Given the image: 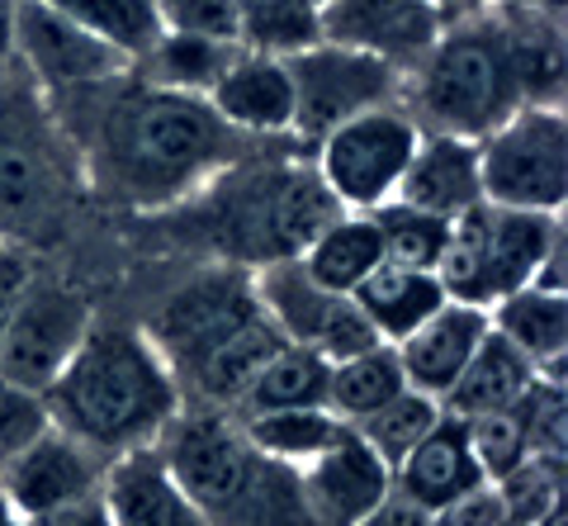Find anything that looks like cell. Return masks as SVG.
<instances>
[{
	"instance_id": "cell-43",
	"label": "cell",
	"mask_w": 568,
	"mask_h": 526,
	"mask_svg": "<svg viewBox=\"0 0 568 526\" xmlns=\"http://www.w3.org/2000/svg\"><path fill=\"white\" fill-rule=\"evenodd\" d=\"M432 6L446 14V24H450V20H465V14H484L493 6H503V0H432Z\"/></svg>"
},
{
	"instance_id": "cell-24",
	"label": "cell",
	"mask_w": 568,
	"mask_h": 526,
	"mask_svg": "<svg viewBox=\"0 0 568 526\" xmlns=\"http://www.w3.org/2000/svg\"><path fill=\"white\" fill-rule=\"evenodd\" d=\"M351 300L361 308V318L375 327V337L394 346L446 304V290H440L436 271H413V266L379 261V266L355 285Z\"/></svg>"
},
{
	"instance_id": "cell-17",
	"label": "cell",
	"mask_w": 568,
	"mask_h": 526,
	"mask_svg": "<svg viewBox=\"0 0 568 526\" xmlns=\"http://www.w3.org/2000/svg\"><path fill=\"white\" fill-rule=\"evenodd\" d=\"M204 100L242 138H290L294 133V77L284 67V58H271V52L237 48Z\"/></svg>"
},
{
	"instance_id": "cell-22",
	"label": "cell",
	"mask_w": 568,
	"mask_h": 526,
	"mask_svg": "<svg viewBox=\"0 0 568 526\" xmlns=\"http://www.w3.org/2000/svg\"><path fill=\"white\" fill-rule=\"evenodd\" d=\"M394 484L403 488L407 498H417L422 507H446L450 498L469 494V488L488 484L484 469L474 461V446H469V427L465 417L455 413H440V423L422 436L413 446V455L394 469Z\"/></svg>"
},
{
	"instance_id": "cell-30",
	"label": "cell",
	"mask_w": 568,
	"mask_h": 526,
	"mask_svg": "<svg viewBox=\"0 0 568 526\" xmlns=\"http://www.w3.org/2000/svg\"><path fill=\"white\" fill-rule=\"evenodd\" d=\"M403 390H407V380H403V365L388 342L361 351V356L332 361V371H327V408L342 417L346 427H355L369 413H379L384 403H394Z\"/></svg>"
},
{
	"instance_id": "cell-6",
	"label": "cell",
	"mask_w": 568,
	"mask_h": 526,
	"mask_svg": "<svg viewBox=\"0 0 568 526\" xmlns=\"http://www.w3.org/2000/svg\"><path fill=\"white\" fill-rule=\"evenodd\" d=\"M403 110L417 119L422 133L484 138L511 110H521V91L507 62V43L497 29V6L484 14H465L440 29V39L407 67Z\"/></svg>"
},
{
	"instance_id": "cell-35",
	"label": "cell",
	"mask_w": 568,
	"mask_h": 526,
	"mask_svg": "<svg viewBox=\"0 0 568 526\" xmlns=\"http://www.w3.org/2000/svg\"><path fill=\"white\" fill-rule=\"evenodd\" d=\"M469 427V446H474V461L484 469V479L497 484L507 479L517 465H526L536 455V442H530V417H526V403L517 408H497V413H478L465 417Z\"/></svg>"
},
{
	"instance_id": "cell-25",
	"label": "cell",
	"mask_w": 568,
	"mask_h": 526,
	"mask_svg": "<svg viewBox=\"0 0 568 526\" xmlns=\"http://www.w3.org/2000/svg\"><path fill=\"white\" fill-rule=\"evenodd\" d=\"M488 327L507 337L526 361H536L545 375H564L568 351V294L559 290H511L488 308Z\"/></svg>"
},
{
	"instance_id": "cell-23",
	"label": "cell",
	"mask_w": 568,
	"mask_h": 526,
	"mask_svg": "<svg viewBox=\"0 0 568 526\" xmlns=\"http://www.w3.org/2000/svg\"><path fill=\"white\" fill-rule=\"evenodd\" d=\"M497 29L521 104H564V14L497 6Z\"/></svg>"
},
{
	"instance_id": "cell-38",
	"label": "cell",
	"mask_w": 568,
	"mask_h": 526,
	"mask_svg": "<svg viewBox=\"0 0 568 526\" xmlns=\"http://www.w3.org/2000/svg\"><path fill=\"white\" fill-rule=\"evenodd\" d=\"M162 33H190V39H223L237 43L233 0H156Z\"/></svg>"
},
{
	"instance_id": "cell-9",
	"label": "cell",
	"mask_w": 568,
	"mask_h": 526,
	"mask_svg": "<svg viewBox=\"0 0 568 526\" xmlns=\"http://www.w3.org/2000/svg\"><path fill=\"white\" fill-rule=\"evenodd\" d=\"M484 200L526 214H564L568 204V119L564 104H521L478 138Z\"/></svg>"
},
{
	"instance_id": "cell-34",
	"label": "cell",
	"mask_w": 568,
	"mask_h": 526,
	"mask_svg": "<svg viewBox=\"0 0 568 526\" xmlns=\"http://www.w3.org/2000/svg\"><path fill=\"white\" fill-rule=\"evenodd\" d=\"M440 413L446 408H440L436 398H426L417 390H403L394 403H384L379 413L361 417V423H355V436H361V442L375 451L388 469H398L407 455H413V446L422 442V436L440 423Z\"/></svg>"
},
{
	"instance_id": "cell-16",
	"label": "cell",
	"mask_w": 568,
	"mask_h": 526,
	"mask_svg": "<svg viewBox=\"0 0 568 526\" xmlns=\"http://www.w3.org/2000/svg\"><path fill=\"white\" fill-rule=\"evenodd\" d=\"M446 14L432 0H327L323 39L355 52H369L388 67H417V58L440 39Z\"/></svg>"
},
{
	"instance_id": "cell-18",
	"label": "cell",
	"mask_w": 568,
	"mask_h": 526,
	"mask_svg": "<svg viewBox=\"0 0 568 526\" xmlns=\"http://www.w3.org/2000/svg\"><path fill=\"white\" fill-rule=\"evenodd\" d=\"M484 337H488V308L446 300L432 318L417 323L403 342H394L407 390L446 403V394L455 390V380L465 375V365L474 361V351L484 346Z\"/></svg>"
},
{
	"instance_id": "cell-7",
	"label": "cell",
	"mask_w": 568,
	"mask_h": 526,
	"mask_svg": "<svg viewBox=\"0 0 568 526\" xmlns=\"http://www.w3.org/2000/svg\"><path fill=\"white\" fill-rule=\"evenodd\" d=\"M559 237H568L564 214H526V209H497L484 200L469 214L450 219L436 280L446 300L493 308L503 294L536 285Z\"/></svg>"
},
{
	"instance_id": "cell-26",
	"label": "cell",
	"mask_w": 568,
	"mask_h": 526,
	"mask_svg": "<svg viewBox=\"0 0 568 526\" xmlns=\"http://www.w3.org/2000/svg\"><path fill=\"white\" fill-rule=\"evenodd\" d=\"M545 371L536 361H526L507 337H497L488 327L484 346L474 351V361L465 365V375L455 380V390L446 394L440 408L455 417H478V413H497V408H517V403L536 390V380Z\"/></svg>"
},
{
	"instance_id": "cell-19",
	"label": "cell",
	"mask_w": 568,
	"mask_h": 526,
	"mask_svg": "<svg viewBox=\"0 0 568 526\" xmlns=\"http://www.w3.org/2000/svg\"><path fill=\"white\" fill-rule=\"evenodd\" d=\"M298 479L317 526H355L394 488V469L355 436V427H346L317 461L298 469Z\"/></svg>"
},
{
	"instance_id": "cell-13",
	"label": "cell",
	"mask_w": 568,
	"mask_h": 526,
	"mask_svg": "<svg viewBox=\"0 0 568 526\" xmlns=\"http://www.w3.org/2000/svg\"><path fill=\"white\" fill-rule=\"evenodd\" d=\"M95 327V308L67 280L33 275L20 308L0 337V375L24 384L33 394H48L52 380L67 371V361L81 351L85 332Z\"/></svg>"
},
{
	"instance_id": "cell-44",
	"label": "cell",
	"mask_w": 568,
	"mask_h": 526,
	"mask_svg": "<svg viewBox=\"0 0 568 526\" xmlns=\"http://www.w3.org/2000/svg\"><path fill=\"white\" fill-rule=\"evenodd\" d=\"M14 58V0H0V62Z\"/></svg>"
},
{
	"instance_id": "cell-28",
	"label": "cell",
	"mask_w": 568,
	"mask_h": 526,
	"mask_svg": "<svg viewBox=\"0 0 568 526\" xmlns=\"http://www.w3.org/2000/svg\"><path fill=\"white\" fill-rule=\"evenodd\" d=\"M327 371L332 365L317 351L284 342L256 371V380L246 384V394L237 398L233 413L242 417V413H275V408H317V403H327Z\"/></svg>"
},
{
	"instance_id": "cell-36",
	"label": "cell",
	"mask_w": 568,
	"mask_h": 526,
	"mask_svg": "<svg viewBox=\"0 0 568 526\" xmlns=\"http://www.w3.org/2000/svg\"><path fill=\"white\" fill-rule=\"evenodd\" d=\"M379 237H384V261L394 266H413V271H436L440 252H446V233L450 223L436 214H422L413 204H384L375 209Z\"/></svg>"
},
{
	"instance_id": "cell-12",
	"label": "cell",
	"mask_w": 568,
	"mask_h": 526,
	"mask_svg": "<svg viewBox=\"0 0 568 526\" xmlns=\"http://www.w3.org/2000/svg\"><path fill=\"white\" fill-rule=\"evenodd\" d=\"M252 280H256L265 318L280 327V337L294 342V346L317 351L327 365L379 346L375 327L361 318V308H355L351 294H336L327 285H317L298 256L271 261V266L252 271Z\"/></svg>"
},
{
	"instance_id": "cell-20",
	"label": "cell",
	"mask_w": 568,
	"mask_h": 526,
	"mask_svg": "<svg viewBox=\"0 0 568 526\" xmlns=\"http://www.w3.org/2000/svg\"><path fill=\"white\" fill-rule=\"evenodd\" d=\"M398 204H413L422 214L459 219L484 204V166H478V143L455 133H422L417 152L398 181Z\"/></svg>"
},
{
	"instance_id": "cell-14",
	"label": "cell",
	"mask_w": 568,
	"mask_h": 526,
	"mask_svg": "<svg viewBox=\"0 0 568 526\" xmlns=\"http://www.w3.org/2000/svg\"><path fill=\"white\" fill-rule=\"evenodd\" d=\"M14 58L24 62L33 91H43L48 100L81 95L133 67L123 52L62 20L58 10L39 6V0H14Z\"/></svg>"
},
{
	"instance_id": "cell-47",
	"label": "cell",
	"mask_w": 568,
	"mask_h": 526,
	"mask_svg": "<svg viewBox=\"0 0 568 526\" xmlns=\"http://www.w3.org/2000/svg\"><path fill=\"white\" fill-rule=\"evenodd\" d=\"M0 526H24V517L14 513V507L6 503V494H0Z\"/></svg>"
},
{
	"instance_id": "cell-29",
	"label": "cell",
	"mask_w": 568,
	"mask_h": 526,
	"mask_svg": "<svg viewBox=\"0 0 568 526\" xmlns=\"http://www.w3.org/2000/svg\"><path fill=\"white\" fill-rule=\"evenodd\" d=\"M237 417V413H233ZM242 432L252 436V446L265 451L271 461L280 465H294L304 469L308 461H317L336 436L346 432V423L336 417L327 403H317V408H275V413H242L237 417Z\"/></svg>"
},
{
	"instance_id": "cell-48",
	"label": "cell",
	"mask_w": 568,
	"mask_h": 526,
	"mask_svg": "<svg viewBox=\"0 0 568 526\" xmlns=\"http://www.w3.org/2000/svg\"><path fill=\"white\" fill-rule=\"evenodd\" d=\"M317 6H327V0H317Z\"/></svg>"
},
{
	"instance_id": "cell-1",
	"label": "cell",
	"mask_w": 568,
	"mask_h": 526,
	"mask_svg": "<svg viewBox=\"0 0 568 526\" xmlns=\"http://www.w3.org/2000/svg\"><path fill=\"white\" fill-rule=\"evenodd\" d=\"M52 114L85 181L138 214H171L246 152V138L227 129L204 95L156 85L133 67L81 95L52 100Z\"/></svg>"
},
{
	"instance_id": "cell-33",
	"label": "cell",
	"mask_w": 568,
	"mask_h": 526,
	"mask_svg": "<svg viewBox=\"0 0 568 526\" xmlns=\"http://www.w3.org/2000/svg\"><path fill=\"white\" fill-rule=\"evenodd\" d=\"M237 43L223 39H190V33H162L152 43V52L142 62H133L138 77H148L156 85H171V91L185 95H209V85L223 77V67L233 62Z\"/></svg>"
},
{
	"instance_id": "cell-40",
	"label": "cell",
	"mask_w": 568,
	"mask_h": 526,
	"mask_svg": "<svg viewBox=\"0 0 568 526\" xmlns=\"http://www.w3.org/2000/svg\"><path fill=\"white\" fill-rule=\"evenodd\" d=\"M33 261H29V247H20V242L0 237V337H6V327L14 318V308H20L24 290L33 285Z\"/></svg>"
},
{
	"instance_id": "cell-46",
	"label": "cell",
	"mask_w": 568,
	"mask_h": 526,
	"mask_svg": "<svg viewBox=\"0 0 568 526\" xmlns=\"http://www.w3.org/2000/svg\"><path fill=\"white\" fill-rule=\"evenodd\" d=\"M526 526H568V513H564V503H555V507H545L540 517H530Z\"/></svg>"
},
{
	"instance_id": "cell-37",
	"label": "cell",
	"mask_w": 568,
	"mask_h": 526,
	"mask_svg": "<svg viewBox=\"0 0 568 526\" xmlns=\"http://www.w3.org/2000/svg\"><path fill=\"white\" fill-rule=\"evenodd\" d=\"M48 427H52L48 398L0 375V465H6L10 455H20L33 436H43Z\"/></svg>"
},
{
	"instance_id": "cell-32",
	"label": "cell",
	"mask_w": 568,
	"mask_h": 526,
	"mask_svg": "<svg viewBox=\"0 0 568 526\" xmlns=\"http://www.w3.org/2000/svg\"><path fill=\"white\" fill-rule=\"evenodd\" d=\"M237 48L290 58L323 39V6L317 0H233Z\"/></svg>"
},
{
	"instance_id": "cell-27",
	"label": "cell",
	"mask_w": 568,
	"mask_h": 526,
	"mask_svg": "<svg viewBox=\"0 0 568 526\" xmlns=\"http://www.w3.org/2000/svg\"><path fill=\"white\" fill-rule=\"evenodd\" d=\"M298 261H304V271L317 285H327L336 294H355V285L384 261V237L375 214H351V209L332 214Z\"/></svg>"
},
{
	"instance_id": "cell-11",
	"label": "cell",
	"mask_w": 568,
	"mask_h": 526,
	"mask_svg": "<svg viewBox=\"0 0 568 526\" xmlns=\"http://www.w3.org/2000/svg\"><path fill=\"white\" fill-rule=\"evenodd\" d=\"M294 77V133L298 143H317L332 129H342L346 119L379 110V104H398L403 100V72L388 67L369 52H355L342 43L317 39L304 52L284 58Z\"/></svg>"
},
{
	"instance_id": "cell-39",
	"label": "cell",
	"mask_w": 568,
	"mask_h": 526,
	"mask_svg": "<svg viewBox=\"0 0 568 526\" xmlns=\"http://www.w3.org/2000/svg\"><path fill=\"white\" fill-rule=\"evenodd\" d=\"M432 526H507V513H503V498H497L493 484H478L469 494L450 498L446 507L432 513Z\"/></svg>"
},
{
	"instance_id": "cell-15",
	"label": "cell",
	"mask_w": 568,
	"mask_h": 526,
	"mask_svg": "<svg viewBox=\"0 0 568 526\" xmlns=\"http://www.w3.org/2000/svg\"><path fill=\"white\" fill-rule=\"evenodd\" d=\"M104 455H95L85 442H77L71 432L62 427H48L43 436L10 455L0 465V494L6 503L29 517H43V513H62V507H77V503H91L100 498V484H104Z\"/></svg>"
},
{
	"instance_id": "cell-5",
	"label": "cell",
	"mask_w": 568,
	"mask_h": 526,
	"mask_svg": "<svg viewBox=\"0 0 568 526\" xmlns=\"http://www.w3.org/2000/svg\"><path fill=\"white\" fill-rule=\"evenodd\" d=\"M156 451L209 526H317L298 469L256 451L227 408L185 403Z\"/></svg>"
},
{
	"instance_id": "cell-41",
	"label": "cell",
	"mask_w": 568,
	"mask_h": 526,
	"mask_svg": "<svg viewBox=\"0 0 568 526\" xmlns=\"http://www.w3.org/2000/svg\"><path fill=\"white\" fill-rule=\"evenodd\" d=\"M355 526H432V507H422L417 498H407L403 488L394 484Z\"/></svg>"
},
{
	"instance_id": "cell-42",
	"label": "cell",
	"mask_w": 568,
	"mask_h": 526,
	"mask_svg": "<svg viewBox=\"0 0 568 526\" xmlns=\"http://www.w3.org/2000/svg\"><path fill=\"white\" fill-rule=\"evenodd\" d=\"M24 526H114L104 503L91 498V503H77V507H62V513H43V517H29Z\"/></svg>"
},
{
	"instance_id": "cell-4",
	"label": "cell",
	"mask_w": 568,
	"mask_h": 526,
	"mask_svg": "<svg viewBox=\"0 0 568 526\" xmlns=\"http://www.w3.org/2000/svg\"><path fill=\"white\" fill-rule=\"evenodd\" d=\"M142 332L171 365L185 403L227 413L237 408L261 365L284 346L280 327L261 308L252 271L242 266H209L204 275L185 280Z\"/></svg>"
},
{
	"instance_id": "cell-45",
	"label": "cell",
	"mask_w": 568,
	"mask_h": 526,
	"mask_svg": "<svg viewBox=\"0 0 568 526\" xmlns=\"http://www.w3.org/2000/svg\"><path fill=\"white\" fill-rule=\"evenodd\" d=\"M503 6H517V10H536V14H564V0H503Z\"/></svg>"
},
{
	"instance_id": "cell-3",
	"label": "cell",
	"mask_w": 568,
	"mask_h": 526,
	"mask_svg": "<svg viewBox=\"0 0 568 526\" xmlns=\"http://www.w3.org/2000/svg\"><path fill=\"white\" fill-rule=\"evenodd\" d=\"M43 398L52 427L71 432L104 461L156 446L185 408L181 384L148 332L100 318Z\"/></svg>"
},
{
	"instance_id": "cell-21",
	"label": "cell",
	"mask_w": 568,
	"mask_h": 526,
	"mask_svg": "<svg viewBox=\"0 0 568 526\" xmlns=\"http://www.w3.org/2000/svg\"><path fill=\"white\" fill-rule=\"evenodd\" d=\"M100 503L114 526H209L156 446L129 451L104 465Z\"/></svg>"
},
{
	"instance_id": "cell-10",
	"label": "cell",
	"mask_w": 568,
	"mask_h": 526,
	"mask_svg": "<svg viewBox=\"0 0 568 526\" xmlns=\"http://www.w3.org/2000/svg\"><path fill=\"white\" fill-rule=\"evenodd\" d=\"M417 138H422L417 119L398 100V104H379V110L346 119L342 129L317 138L308 156H313L317 181L336 200V209L375 214V209L394 204L403 171L417 152Z\"/></svg>"
},
{
	"instance_id": "cell-2",
	"label": "cell",
	"mask_w": 568,
	"mask_h": 526,
	"mask_svg": "<svg viewBox=\"0 0 568 526\" xmlns=\"http://www.w3.org/2000/svg\"><path fill=\"white\" fill-rule=\"evenodd\" d=\"M332 214H342L317 181L313 156H252L242 152L213 181L171 209V223L213 266L261 271L271 261L304 256Z\"/></svg>"
},
{
	"instance_id": "cell-8",
	"label": "cell",
	"mask_w": 568,
	"mask_h": 526,
	"mask_svg": "<svg viewBox=\"0 0 568 526\" xmlns=\"http://www.w3.org/2000/svg\"><path fill=\"white\" fill-rule=\"evenodd\" d=\"M67 152L58 114L0 100V237L29 247L67 219Z\"/></svg>"
},
{
	"instance_id": "cell-31",
	"label": "cell",
	"mask_w": 568,
	"mask_h": 526,
	"mask_svg": "<svg viewBox=\"0 0 568 526\" xmlns=\"http://www.w3.org/2000/svg\"><path fill=\"white\" fill-rule=\"evenodd\" d=\"M39 6L58 10L62 20H71L85 33H95L100 43H110L129 62H142L152 43L162 39L156 0H39Z\"/></svg>"
}]
</instances>
